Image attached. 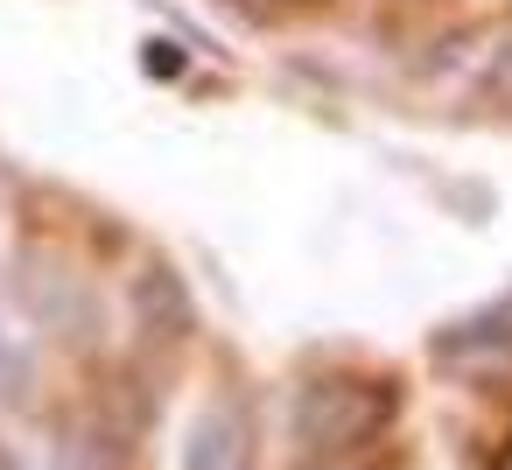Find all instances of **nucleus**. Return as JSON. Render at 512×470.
Here are the masks:
<instances>
[{"label": "nucleus", "instance_id": "obj_3", "mask_svg": "<svg viewBox=\"0 0 512 470\" xmlns=\"http://www.w3.org/2000/svg\"><path fill=\"white\" fill-rule=\"evenodd\" d=\"M183 470H253V421L239 400H211L183 442Z\"/></svg>", "mask_w": 512, "mask_h": 470}, {"label": "nucleus", "instance_id": "obj_4", "mask_svg": "<svg viewBox=\"0 0 512 470\" xmlns=\"http://www.w3.org/2000/svg\"><path fill=\"white\" fill-rule=\"evenodd\" d=\"M134 316L148 337H190L197 309H190V288L176 281V267H141L134 274Z\"/></svg>", "mask_w": 512, "mask_h": 470}, {"label": "nucleus", "instance_id": "obj_5", "mask_svg": "<svg viewBox=\"0 0 512 470\" xmlns=\"http://www.w3.org/2000/svg\"><path fill=\"white\" fill-rule=\"evenodd\" d=\"M22 386H29V344L0 323V400H22Z\"/></svg>", "mask_w": 512, "mask_h": 470}, {"label": "nucleus", "instance_id": "obj_8", "mask_svg": "<svg viewBox=\"0 0 512 470\" xmlns=\"http://www.w3.org/2000/svg\"><path fill=\"white\" fill-rule=\"evenodd\" d=\"M0 470H29V463H22V456H15V449H0Z\"/></svg>", "mask_w": 512, "mask_h": 470}, {"label": "nucleus", "instance_id": "obj_7", "mask_svg": "<svg viewBox=\"0 0 512 470\" xmlns=\"http://www.w3.org/2000/svg\"><path fill=\"white\" fill-rule=\"evenodd\" d=\"M491 92H505V99H512V43L491 57Z\"/></svg>", "mask_w": 512, "mask_h": 470}, {"label": "nucleus", "instance_id": "obj_2", "mask_svg": "<svg viewBox=\"0 0 512 470\" xmlns=\"http://www.w3.org/2000/svg\"><path fill=\"white\" fill-rule=\"evenodd\" d=\"M428 358L449 365V372H470V379H491V372H512V288L491 295L484 309L442 323L428 337Z\"/></svg>", "mask_w": 512, "mask_h": 470}, {"label": "nucleus", "instance_id": "obj_1", "mask_svg": "<svg viewBox=\"0 0 512 470\" xmlns=\"http://www.w3.org/2000/svg\"><path fill=\"white\" fill-rule=\"evenodd\" d=\"M400 414V379H365V372H323L295 393V442L316 456L337 449H365L372 435H386Z\"/></svg>", "mask_w": 512, "mask_h": 470}, {"label": "nucleus", "instance_id": "obj_6", "mask_svg": "<svg viewBox=\"0 0 512 470\" xmlns=\"http://www.w3.org/2000/svg\"><path fill=\"white\" fill-rule=\"evenodd\" d=\"M183 64H190V57H183L176 43H148V78H183Z\"/></svg>", "mask_w": 512, "mask_h": 470}]
</instances>
